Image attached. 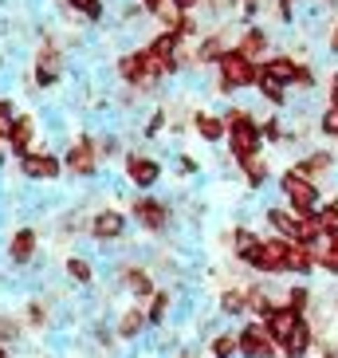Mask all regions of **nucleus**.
<instances>
[{"label":"nucleus","instance_id":"obj_19","mask_svg":"<svg viewBox=\"0 0 338 358\" xmlns=\"http://www.w3.org/2000/svg\"><path fill=\"white\" fill-rule=\"evenodd\" d=\"M267 221H272L275 232H284V236H295V232H299V221L291 217V213H284V209H272V213H267Z\"/></svg>","mask_w":338,"mask_h":358},{"label":"nucleus","instance_id":"obj_36","mask_svg":"<svg viewBox=\"0 0 338 358\" xmlns=\"http://www.w3.org/2000/svg\"><path fill=\"white\" fill-rule=\"evenodd\" d=\"M79 12H87V16H98V0H71Z\"/></svg>","mask_w":338,"mask_h":358},{"label":"nucleus","instance_id":"obj_5","mask_svg":"<svg viewBox=\"0 0 338 358\" xmlns=\"http://www.w3.org/2000/svg\"><path fill=\"white\" fill-rule=\"evenodd\" d=\"M287 260H291V241H264V244H260V256H256L252 268L279 272V268H287Z\"/></svg>","mask_w":338,"mask_h":358},{"label":"nucleus","instance_id":"obj_30","mask_svg":"<svg viewBox=\"0 0 338 358\" xmlns=\"http://www.w3.org/2000/svg\"><path fill=\"white\" fill-rule=\"evenodd\" d=\"M126 280H130V287H134L138 295H149V275L146 272H130Z\"/></svg>","mask_w":338,"mask_h":358},{"label":"nucleus","instance_id":"obj_4","mask_svg":"<svg viewBox=\"0 0 338 358\" xmlns=\"http://www.w3.org/2000/svg\"><path fill=\"white\" fill-rule=\"evenodd\" d=\"M284 193L291 197L295 213H303V217H307V213H311V209L318 205V189H315V185H311V181L303 178V173H287V178H284Z\"/></svg>","mask_w":338,"mask_h":358},{"label":"nucleus","instance_id":"obj_2","mask_svg":"<svg viewBox=\"0 0 338 358\" xmlns=\"http://www.w3.org/2000/svg\"><path fill=\"white\" fill-rule=\"evenodd\" d=\"M221 75H224V87H248V83H256V79H260V71L252 67V59H248V55H240V52L221 55Z\"/></svg>","mask_w":338,"mask_h":358},{"label":"nucleus","instance_id":"obj_21","mask_svg":"<svg viewBox=\"0 0 338 358\" xmlns=\"http://www.w3.org/2000/svg\"><path fill=\"white\" fill-rule=\"evenodd\" d=\"M224 127H228V122H221V118H212V115H197V130H201V134L209 138V142H216V138L224 134Z\"/></svg>","mask_w":338,"mask_h":358},{"label":"nucleus","instance_id":"obj_1","mask_svg":"<svg viewBox=\"0 0 338 358\" xmlns=\"http://www.w3.org/2000/svg\"><path fill=\"white\" fill-rule=\"evenodd\" d=\"M228 142H233V154L236 158H256V146H260V127L244 110H233L228 115Z\"/></svg>","mask_w":338,"mask_h":358},{"label":"nucleus","instance_id":"obj_14","mask_svg":"<svg viewBox=\"0 0 338 358\" xmlns=\"http://www.w3.org/2000/svg\"><path fill=\"white\" fill-rule=\"evenodd\" d=\"M122 217L118 213H98L95 217V236H103V241H115V236H122Z\"/></svg>","mask_w":338,"mask_h":358},{"label":"nucleus","instance_id":"obj_26","mask_svg":"<svg viewBox=\"0 0 338 358\" xmlns=\"http://www.w3.org/2000/svg\"><path fill=\"white\" fill-rule=\"evenodd\" d=\"M323 169H330V154H315V158H307L303 166H299V173H323Z\"/></svg>","mask_w":338,"mask_h":358},{"label":"nucleus","instance_id":"obj_25","mask_svg":"<svg viewBox=\"0 0 338 358\" xmlns=\"http://www.w3.org/2000/svg\"><path fill=\"white\" fill-rule=\"evenodd\" d=\"M142 323H146V315H142V311H126V315H122V327H118V331H122L126 338H134L138 331H142Z\"/></svg>","mask_w":338,"mask_h":358},{"label":"nucleus","instance_id":"obj_10","mask_svg":"<svg viewBox=\"0 0 338 358\" xmlns=\"http://www.w3.org/2000/svg\"><path fill=\"white\" fill-rule=\"evenodd\" d=\"M126 169H130V178H134L138 185H154V181H158V173H161V169H158V162L138 158V154L126 162Z\"/></svg>","mask_w":338,"mask_h":358},{"label":"nucleus","instance_id":"obj_9","mask_svg":"<svg viewBox=\"0 0 338 358\" xmlns=\"http://www.w3.org/2000/svg\"><path fill=\"white\" fill-rule=\"evenodd\" d=\"M24 173L28 178H55L59 173V162L47 158V154H24Z\"/></svg>","mask_w":338,"mask_h":358},{"label":"nucleus","instance_id":"obj_23","mask_svg":"<svg viewBox=\"0 0 338 358\" xmlns=\"http://www.w3.org/2000/svg\"><path fill=\"white\" fill-rule=\"evenodd\" d=\"M318 224H323L327 236H335V241H338V205H327V209L318 213Z\"/></svg>","mask_w":338,"mask_h":358},{"label":"nucleus","instance_id":"obj_13","mask_svg":"<svg viewBox=\"0 0 338 358\" xmlns=\"http://www.w3.org/2000/svg\"><path fill=\"white\" fill-rule=\"evenodd\" d=\"M55 75H59V52H55L52 43L40 52V67H36V79L40 83H55Z\"/></svg>","mask_w":338,"mask_h":358},{"label":"nucleus","instance_id":"obj_41","mask_svg":"<svg viewBox=\"0 0 338 358\" xmlns=\"http://www.w3.org/2000/svg\"><path fill=\"white\" fill-rule=\"evenodd\" d=\"M0 358H4V350H0Z\"/></svg>","mask_w":338,"mask_h":358},{"label":"nucleus","instance_id":"obj_11","mask_svg":"<svg viewBox=\"0 0 338 358\" xmlns=\"http://www.w3.org/2000/svg\"><path fill=\"white\" fill-rule=\"evenodd\" d=\"M307 347H311V327H307V319H299V327L291 331V338L284 343V355L287 358H303Z\"/></svg>","mask_w":338,"mask_h":358},{"label":"nucleus","instance_id":"obj_40","mask_svg":"<svg viewBox=\"0 0 338 358\" xmlns=\"http://www.w3.org/2000/svg\"><path fill=\"white\" fill-rule=\"evenodd\" d=\"M185 4H197V0H181V8H185Z\"/></svg>","mask_w":338,"mask_h":358},{"label":"nucleus","instance_id":"obj_7","mask_svg":"<svg viewBox=\"0 0 338 358\" xmlns=\"http://www.w3.org/2000/svg\"><path fill=\"white\" fill-rule=\"evenodd\" d=\"M67 166H71L75 173H95V146H91L87 138H79V142L67 150Z\"/></svg>","mask_w":338,"mask_h":358},{"label":"nucleus","instance_id":"obj_16","mask_svg":"<svg viewBox=\"0 0 338 358\" xmlns=\"http://www.w3.org/2000/svg\"><path fill=\"white\" fill-rule=\"evenodd\" d=\"M32 248H36V232L32 229H24L12 236V260L24 264V260H32Z\"/></svg>","mask_w":338,"mask_h":358},{"label":"nucleus","instance_id":"obj_42","mask_svg":"<svg viewBox=\"0 0 338 358\" xmlns=\"http://www.w3.org/2000/svg\"><path fill=\"white\" fill-rule=\"evenodd\" d=\"M0 138H4V134H0Z\"/></svg>","mask_w":338,"mask_h":358},{"label":"nucleus","instance_id":"obj_33","mask_svg":"<svg viewBox=\"0 0 338 358\" xmlns=\"http://www.w3.org/2000/svg\"><path fill=\"white\" fill-rule=\"evenodd\" d=\"M12 122H16V118H12V106H8V103H0V134H4V138H8Z\"/></svg>","mask_w":338,"mask_h":358},{"label":"nucleus","instance_id":"obj_20","mask_svg":"<svg viewBox=\"0 0 338 358\" xmlns=\"http://www.w3.org/2000/svg\"><path fill=\"white\" fill-rule=\"evenodd\" d=\"M256 83H260V91H264L272 103H279V99H284V87L287 83H279V79H275V75H267L264 67H260V79H256Z\"/></svg>","mask_w":338,"mask_h":358},{"label":"nucleus","instance_id":"obj_32","mask_svg":"<svg viewBox=\"0 0 338 358\" xmlns=\"http://www.w3.org/2000/svg\"><path fill=\"white\" fill-rule=\"evenodd\" d=\"M221 303H224V311H244V303H248V299H244L240 292H228V295L221 299Z\"/></svg>","mask_w":338,"mask_h":358},{"label":"nucleus","instance_id":"obj_39","mask_svg":"<svg viewBox=\"0 0 338 358\" xmlns=\"http://www.w3.org/2000/svg\"><path fill=\"white\" fill-rule=\"evenodd\" d=\"M335 103H338V75H335Z\"/></svg>","mask_w":338,"mask_h":358},{"label":"nucleus","instance_id":"obj_12","mask_svg":"<svg viewBox=\"0 0 338 358\" xmlns=\"http://www.w3.org/2000/svg\"><path fill=\"white\" fill-rule=\"evenodd\" d=\"M122 75H126L130 83H154V79H149V67H146V52L126 55V59H122Z\"/></svg>","mask_w":338,"mask_h":358},{"label":"nucleus","instance_id":"obj_8","mask_svg":"<svg viewBox=\"0 0 338 358\" xmlns=\"http://www.w3.org/2000/svg\"><path fill=\"white\" fill-rule=\"evenodd\" d=\"M134 217L146 224L149 232H158L161 224H166V209H161L158 201H149V197L146 201H134Z\"/></svg>","mask_w":338,"mask_h":358},{"label":"nucleus","instance_id":"obj_35","mask_svg":"<svg viewBox=\"0 0 338 358\" xmlns=\"http://www.w3.org/2000/svg\"><path fill=\"white\" fill-rule=\"evenodd\" d=\"M287 307H291V311H299V315H303V307H307V292H291V299H287Z\"/></svg>","mask_w":338,"mask_h":358},{"label":"nucleus","instance_id":"obj_24","mask_svg":"<svg viewBox=\"0 0 338 358\" xmlns=\"http://www.w3.org/2000/svg\"><path fill=\"white\" fill-rule=\"evenodd\" d=\"M236 350H240V338H233V335H221L216 343H212V355L216 358H233Z\"/></svg>","mask_w":338,"mask_h":358},{"label":"nucleus","instance_id":"obj_34","mask_svg":"<svg viewBox=\"0 0 338 358\" xmlns=\"http://www.w3.org/2000/svg\"><path fill=\"white\" fill-rule=\"evenodd\" d=\"M16 335H20L16 319H4V315H0V338H16Z\"/></svg>","mask_w":338,"mask_h":358},{"label":"nucleus","instance_id":"obj_22","mask_svg":"<svg viewBox=\"0 0 338 358\" xmlns=\"http://www.w3.org/2000/svg\"><path fill=\"white\" fill-rule=\"evenodd\" d=\"M264 32H248V36H244V40H240V48H236V52H240V55H248V59H256V55H260V52H264Z\"/></svg>","mask_w":338,"mask_h":358},{"label":"nucleus","instance_id":"obj_15","mask_svg":"<svg viewBox=\"0 0 338 358\" xmlns=\"http://www.w3.org/2000/svg\"><path fill=\"white\" fill-rule=\"evenodd\" d=\"M8 142H12V150H16V154H24V150H28V142H32V118H16V122H12V130H8Z\"/></svg>","mask_w":338,"mask_h":358},{"label":"nucleus","instance_id":"obj_27","mask_svg":"<svg viewBox=\"0 0 338 358\" xmlns=\"http://www.w3.org/2000/svg\"><path fill=\"white\" fill-rule=\"evenodd\" d=\"M244 169H248V181H252V185H260V181L267 178V166L260 158H244Z\"/></svg>","mask_w":338,"mask_h":358},{"label":"nucleus","instance_id":"obj_6","mask_svg":"<svg viewBox=\"0 0 338 358\" xmlns=\"http://www.w3.org/2000/svg\"><path fill=\"white\" fill-rule=\"evenodd\" d=\"M299 319H303V315H299V311H291V307H279V311H272V315H267V331H272V338L279 343V347L291 338V331L299 327Z\"/></svg>","mask_w":338,"mask_h":358},{"label":"nucleus","instance_id":"obj_31","mask_svg":"<svg viewBox=\"0 0 338 358\" xmlns=\"http://www.w3.org/2000/svg\"><path fill=\"white\" fill-rule=\"evenodd\" d=\"M166 307H169V295H166V292H158V295H154V307H149V319L158 323V319L166 315Z\"/></svg>","mask_w":338,"mask_h":358},{"label":"nucleus","instance_id":"obj_17","mask_svg":"<svg viewBox=\"0 0 338 358\" xmlns=\"http://www.w3.org/2000/svg\"><path fill=\"white\" fill-rule=\"evenodd\" d=\"M260 244H264V241H256V236H252V232H236V252H240V260L244 264H256V256H260Z\"/></svg>","mask_w":338,"mask_h":358},{"label":"nucleus","instance_id":"obj_38","mask_svg":"<svg viewBox=\"0 0 338 358\" xmlns=\"http://www.w3.org/2000/svg\"><path fill=\"white\" fill-rule=\"evenodd\" d=\"M146 4H149V8H158V4H161V0H146Z\"/></svg>","mask_w":338,"mask_h":358},{"label":"nucleus","instance_id":"obj_28","mask_svg":"<svg viewBox=\"0 0 338 358\" xmlns=\"http://www.w3.org/2000/svg\"><path fill=\"white\" fill-rule=\"evenodd\" d=\"M67 272H71V280L87 284V280H91V264H87V260H71V264H67Z\"/></svg>","mask_w":338,"mask_h":358},{"label":"nucleus","instance_id":"obj_3","mask_svg":"<svg viewBox=\"0 0 338 358\" xmlns=\"http://www.w3.org/2000/svg\"><path fill=\"white\" fill-rule=\"evenodd\" d=\"M240 350L248 358H267L275 350V338L272 331H267V323H248L240 331Z\"/></svg>","mask_w":338,"mask_h":358},{"label":"nucleus","instance_id":"obj_29","mask_svg":"<svg viewBox=\"0 0 338 358\" xmlns=\"http://www.w3.org/2000/svg\"><path fill=\"white\" fill-rule=\"evenodd\" d=\"M323 130H327L330 138H338V103L327 106V115H323Z\"/></svg>","mask_w":338,"mask_h":358},{"label":"nucleus","instance_id":"obj_37","mask_svg":"<svg viewBox=\"0 0 338 358\" xmlns=\"http://www.w3.org/2000/svg\"><path fill=\"white\" fill-rule=\"evenodd\" d=\"M330 48H335V52H338V32H335V40H330Z\"/></svg>","mask_w":338,"mask_h":358},{"label":"nucleus","instance_id":"obj_18","mask_svg":"<svg viewBox=\"0 0 338 358\" xmlns=\"http://www.w3.org/2000/svg\"><path fill=\"white\" fill-rule=\"evenodd\" d=\"M315 260L323 264V268H327V272H338V241H335V236H327V241L318 244Z\"/></svg>","mask_w":338,"mask_h":358}]
</instances>
